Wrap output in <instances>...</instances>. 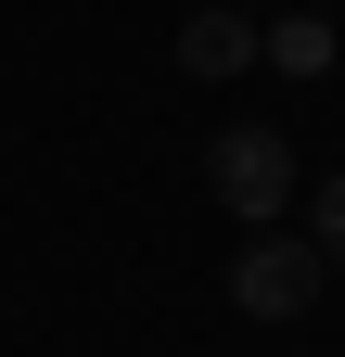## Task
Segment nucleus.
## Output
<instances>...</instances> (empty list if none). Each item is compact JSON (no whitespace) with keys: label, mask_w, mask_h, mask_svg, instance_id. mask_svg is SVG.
<instances>
[{"label":"nucleus","mask_w":345,"mask_h":357,"mask_svg":"<svg viewBox=\"0 0 345 357\" xmlns=\"http://www.w3.org/2000/svg\"><path fill=\"white\" fill-rule=\"evenodd\" d=\"M320 281H332V268H320L307 230H243V255H230V306H243V319H307Z\"/></svg>","instance_id":"1"},{"label":"nucleus","mask_w":345,"mask_h":357,"mask_svg":"<svg viewBox=\"0 0 345 357\" xmlns=\"http://www.w3.org/2000/svg\"><path fill=\"white\" fill-rule=\"evenodd\" d=\"M256 52H269L281 77H320V64H332V26H320V13H281L269 38H256Z\"/></svg>","instance_id":"4"},{"label":"nucleus","mask_w":345,"mask_h":357,"mask_svg":"<svg viewBox=\"0 0 345 357\" xmlns=\"http://www.w3.org/2000/svg\"><path fill=\"white\" fill-rule=\"evenodd\" d=\"M205 178H218V204L243 217V230H281V204H294L281 128H218V141H205Z\"/></svg>","instance_id":"2"},{"label":"nucleus","mask_w":345,"mask_h":357,"mask_svg":"<svg viewBox=\"0 0 345 357\" xmlns=\"http://www.w3.org/2000/svg\"><path fill=\"white\" fill-rule=\"evenodd\" d=\"M179 64H192V77H243V64H256V13H192V26H179Z\"/></svg>","instance_id":"3"},{"label":"nucleus","mask_w":345,"mask_h":357,"mask_svg":"<svg viewBox=\"0 0 345 357\" xmlns=\"http://www.w3.org/2000/svg\"><path fill=\"white\" fill-rule=\"evenodd\" d=\"M307 243H320V268H345V178L320 192V217H307Z\"/></svg>","instance_id":"5"}]
</instances>
